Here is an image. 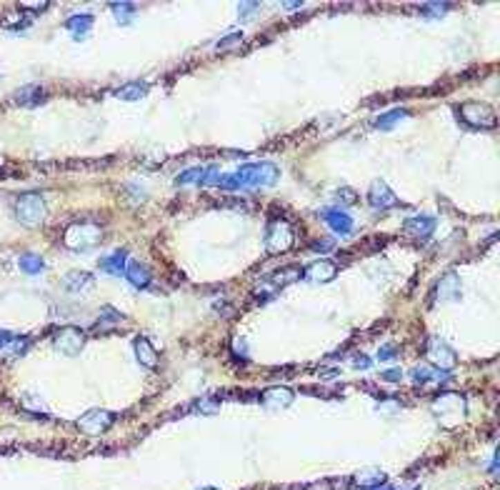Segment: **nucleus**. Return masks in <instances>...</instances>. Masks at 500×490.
I'll return each instance as SVG.
<instances>
[{
    "instance_id": "1",
    "label": "nucleus",
    "mask_w": 500,
    "mask_h": 490,
    "mask_svg": "<svg viewBox=\"0 0 500 490\" xmlns=\"http://www.w3.org/2000/svg\"><path fill=\"white\" fill-rule=\"evenodd\" d=\"M280 170L273 163H250L238 168L233 176H223V180L218 183L220 190H240V188H270L278 183Z\"/></svg>"
},
{
    "instance_id": "2",
    "label": "nucleus",
    "mask_w": 500,
    "mask_h": 490,
    "mask_svg": "<svg viewBox=\"0 0 500 490\" xmlns=\"http://www.w3.org/2000/svg\"><path fill=\"white\" fill-rule=\"evenodd\" d=\"M430 408H433V415L441 420L443 428H455V425L465 418V413H468L465 398H463L461 393H453V390L441 393V395L433 400V406Z\"/></svg>"
},
{
    "instance_id": "3",
    "label": "nucleus",
    "mask_w": 500,
    "mask_h": 490,
    "mask_svg": "<svg viewBox=\"0 0 500 490\" xmlns=\"http://www.w3.org/2000/svg\"><path fill=\"white\" fill-rule=\"evenodd\" d=\"M100 241H103V228L88 220L73 223L70 228H66V233H63V245L68 250H75V253L95 248Z\"/></svg>"
},
{
    "instance_id": "4",
    "label": "nucleus",
    "mask_w": 500,
    "mask_h": 490,
    "mask_svg": "<svg viewBox=\"0 0 500 490\" xmlns=\"http://www.w3.org/2000/svg\"><path fill=\"white\" fill-rule=\"evenodd\" d=\"M458 118L468 125V128H475V131H493L498 125V115L488 103H481V100H468V103H461L458 108Z\"/></svg>"
},
{
    "instance_id": "5",
    "label": "nucleus",
    "mask_w": 500,
    "mask_h": 490,
    "mask_svg": "<svg viewBox=\"0 0 500 490\" xmlns=\"http://www.w3.org/2000/svg\"><path fill=\"white\" fill-rule=\"evenodd\" d=\"M296 245V228L285 218L270 220L265 228V250L270 255H283Z\"/></svg>"
},
{
    "instance_id": "6",
    "label": "nucleus",
    "mask_w": 500,
    "mask_h": 490,
    "mask_svg": "<svg viewBox=\"0 0 500 490\" xmlns=\"http://www.w3.org/2000/svg\"><path fill=\"white\" fill-rule=\"evenodd\" d=\"M48 216V205L43 200L40 193H26L15 200V218H18L26 228H35L40 223L46 220Z\"/></svg>"
},
{
    "instance_id": "7",
    "label": "nucleus",
    "mask_w": 500,
    "mask_h": 490,
    "mask_svg": "<svg viewBox=\"0 0 500 490\" xmlns=\"http://www.w3.org/2000/svg\"><path fill=\"white\" fill-rule=\"evenodd\" d=\"M425 358L435 370H453L458 366V353L448 346L441 335H430L425 340Z\"/></svg>"
},
{
    "instance_id": "8",
    "label": "nucleus",
    "mask_w": 500,
    "mask_h": 490,
    "mask_svg": "<svg viewBox=\"0 0 500 490\" xmlns=\"http://www.w3.org/2000/svg\"><path fill=\"white\" fill-rule=\"evenodd\" d=\"M113 423H115V413L103 411V408H93V411L83 413V415L75 420V428H78L83 435H103Z\"/></svg>"
},
{
    "instance_id": "9",
    "label": "nucleus",
    "mask_w": 500,
    "mask_h": 490,
    "mask_svg": "<svg viewBox=\"0 0 500 490\" xmlns=\"http://www.w3.org/2000/svg\"><path fill=\"white\" fill-rule=\"evenodd\" d=\"M53 346L58 353L68 355V358H75V355L83 350V346H86V333L75 326L60 328V330L53 333Z\"/></svg>"
},
{
    "instance_id": "10",
    "label": "nucleus",
    "mask_w": 500,
    "mask_h": 490,
    "mask_svg": "<svg viewBox=\"0 0 500 490\" xmlns=\"http://www.w3.org/2000/svg\"><path fill=\"white\" fill-rule=\"evenodd\" d=\"M300 275H303L308 283H330L338 275V263L330 261V258H320V261L305 265V268L300 270Z\"/></svg>"
},
{
    "instance_id": "11",
    "label": "nucleus",
    "mask_w": 500,
    "mask_h": 490,
    "mask_svg": "<svg viewBox=\"0 0 500 490\" xmlns=\"http://www.w3.org/2000/svg\"><path fill=\"white\" fill-rule=\"evenodd\" d=\"M368 203L373 205L375 210H390V208H398L401 200H398V196H395L383 180H373L368 188Z\"/></svg>"
},
{
    "instance_id": "12",
    "label": "nucleus",
    "mask_w": 500,
    "mask_h": 490,
    "mask_svg": "<svg viewBox=\"0 0 500 490\" xmlns=\"http://www.w3.org/2000/svg\"><path fill=\"white\" fill-rule=\"evenodd\" d=\"M403 233L408 238H415V241H428L430 236L435 233V218L430 216H415L408 218V220L403 223Z\"/></svg>"
},
{
    "instance_id": "13",
    "label": "nucleus",
    "mask_w": 500,
    "mask_h": 490,
    "mask_svg": "<svg viewBox=\"0 0 500 490\" xmlns=\"http://www.w3.org/2000/svg\"><path fill=\"white\" fill-rule=\"evenodd\" d=\"M293 390L290 388H283V386H276V388H268V390H263V395H260V403H263V408H268V411H285V408L293 403Z\"/></svg>"
},
{
    "instance_id": "14",
    "label": "nucleus",
    "mask_w": 500,
    "mask_h": 490,
    "mask_svg": "<svg viewBox=\"0 0 500 490\" xmlns=\"http://www.w3.org/2000/svg\"><path fill=\"white\" fill-rule=\"evenodd\" d=\"M350 483L360 490H378L388 483V475L381 468H368V471H358L356 475L350 478Z\"/></svg>"
},
{
    "instance_id": "15",
    "label": "nucleus",
    "mask_w": 500,
    "mask_h": 490,
    "mask_svg": "<svg viewBox=\"0 0 500 490\" xmlns=\"http://www.w3.org/2000/svg\"><path fill=\"white\" fill-rule=\"evenodd\" d=\"M433 298H435V301H441V303L458 301V298H461V281H458V275H455V273L443 275L441 283L435 285V295H433Z\"/></svg>"
},
{
    "instance_id": "16",
    "label": "nucleus",
    "mask_w": 500,
    "mask_h": 490,
    "mask_svg": "<svg viewBox=\"0 0 500 490\" xmlns=\"http://www.w3.org/2000/svg\"><path fill=\"white\" fill-rule=\"evenodd\" d=\"M133 348H135V358H138L140 366L148 368V370H155V368H158V353H155L151 340L140 335V338L133 340Z\"/></svg>"
},
{
    "instance_id": "17",
    "label": "nucleus",
    "mask_w": 500,
    "mask_h": 490,
    "mask_svg": "<svg viewBox=\"0 0 500 490\" xmlns=\"http://www.w3.org/2000/svg\"><path fill=\"white\" fill-rule=\"evenodd\" d=\"M63 285L68 288V293L86 295L88 290H93V285H95V278H93L90 273H80V270H73V273L66 275Z\"/></svg>"
},
{
    "instance_id": "18",
    "label": "nucleus",
    "mask_w": 500,
    "mask_h": 490,
    "mask_svg": "<svg viewBox=\"0 0 500 490\" xmlns=\"http://www.w3.org/2000/svg\"><path fill=\"white\" fill-rule=\"evenodd\" d=\"M323 220L328 223L330 230L338 233V236H348L353 230V218L348 213H343V210H323Z\"/></svg>"
},
{
    "instance_id": "19",
    "label": "nucleus",
    "mask_w": 500,
    "mask_h": 490,
    "mask_svg": "<svg viewBox=\"0 0 500 490\" xmlns=\"http://www.w3.org/2000/svg\"><path fill=\"white\" fill-rule=\"evenodd\" d=\"M125 278H128V283H131L133 288H138V290H143V288H148L151 285V270L145 268L143 263H128V265H125Z\"/></svg>"
},
{
    "instance_id": "20",
    "label": "nucleus",
    "mask_w": 500,
    "mask_h": 490,
    "mask_svg": "<svg viewBox=\"0 0 500 490\" xmlns=\"http://www.w3.org/2000/svg\"><path fill=\"white\" fill-rule=\"evenodd\" d=\"M413 380H415V386H441L443 380H448V373H441L428 366H415Z\"/></svg>"
},
{
    "instance_id": "21",
    "label": "nucleus",
    "mask_w": 500,
    "mask_h": 490,
    "mask_svg": "<svg viewBox=\"0 0 500 490\" xmlns=\"http://www.w3.org/2000/svg\"><path fill=\"white\" fill-rule=\"evenodd\" d=\"M125 261H128V253L125 250H115L108 258H100V270L108 275H123L125 273Z\"/></svg>"
},
{
    "instance_id": "22",
    "label": "nucleus",
    "mask_w": 500,
    "mask_h": 490,
    "mask_svg": "<svg viewBox=\"0 0 500 490\" xmlns=\"http://www.w3.org/2000/svg\"><path fill=\"white\" fill-rule=\"evenodd\" d=\"M13 100L18 105H38L40 100H46V91L40 85H26V88L15 91Z\"/></svg>"
},
{
    "instance_id": "23",
    "label": "nucleus",
    "mask_w": 500,
    "mask_h": 490,
    "mask_svg": "<svg viewBox=\"0 0 500 490\" xmlns=\"http://www.w3.org/2000/svg\"><path fill=\"white\" fill-rule=\"evenodd\" d=\"M403 118H408V111L405 108H393V111L388 113H381L378 118L373 120V128H378V131H390L395 123H401Z\"/></svg>"
},
{
    "instance_id": "24",
    "label": "nucleus",
    "mask_w": 500,
    "mask_h": 490,
    "mask_svg": "<svg viewBox=\"0 0 500 490\" xmlns=\"http://www.w3.org/2000/svg\"><path fill=\"white\" fill-rule=\"evenodd\" d=\"M66 28L70 30L75 38H83L86 33H90V28H93V15L90 13H78V15H73V18H68L66 20Z\"/></svg>"
},
{
    "instance_id": "25",
    "label": "nucleus",
    "mask_w": 500,
    "mask_h": 490,
    "mask_svg": "<svg viewBox=\"0 0 500 490\" xmlns=\"http://www.w3.org/2000/svg\"><path fill=\"white\" fill-rule=\"evenodd\" d=\"M145 93H148V85L145 83H125V85H120L118 91H115V98H120V100H128V103H133V100H140V98H145Z\"/></svg>"
},
{
    "instance_id": "26",
    "label": "nucleus",
    "mask_w": 500,
    "mask_h": 490,
    "mask_svg": "<svg viewBox=\"0 0 500 490\" xmlns=\"http://www.w3.org/2000/svg\"><path fill=\"white\" fill-rule=\"evenodd\" d=\"M28 346H30V338H15L13 335L6 346L0 348V358H18V355L26 353Z\"/></svg>"
},
{
    "instance_id": "27",
    "label": "nucleus",
    "mask_w": 500,
    "mask_h": 490,
    "mask_svg": "<svg viewBox=\"0 0 500 490\" xmlns=\"http://www.w3.org/2000/svg\"><path fill=\"white\" fill-rule=\"evenodd\" d=\"M298 278H300V268L290 265V268L276 270V273L270 275V285H273V288H285V285H290V283H296Z\"/></svg>"
},
{
    "instance_id": "28",
    "label": "nucleus",
    "mask_w": 500,
    "mask_h": 490,
    "mask_svg": "<svg viewBox=\"0 0 500 490\" xmlns=\"http://www.w3.org/2000/svg\"><path fill=\"white\" fill-rule=\"evenodd\" d=\"M43 268H46V263H43V258L35 253H26L20 255V270L28 275H38L43 273Z\"/></svg>"
},
{
    "instance_id": "29",
    "label": "nucleus",
    "mask_w": 500,
    "mask_h": 490,
    "mask_svg": "<svg viewBox=\"0 0 500 490\" xmlns=\"http://www.w3.org/2000/svg\"><path fill=\"white\" fill-rule=\"evenodd\" d=\"M110 10L120 26H128V23L135 18V6H133V3H110Z\"/></svg>"
},
{
    "instance_id": "30",
    "label": "nucleus",
    "mask_w": 500,
    "mask_h": 490,
    "mask_svg": "<svg viewBox=\"0 0 500 490\" xmlns=\"http://www.w3.org/2000/svg\"><path fill=\"white\" fill-rule=\"evenodd\" d=\"M120 321H125L123 315H120L115 308L106 305V308H103V313H100L98 323H95V330H108V328L115 326V323H120Z\"/></svg>"
},
{
    "instance_id": "31",
    "label": "nucleus",
    "mask_w": 500,
    "mask_h": 490,
    "mask_svg": "<svg viewBox=\"0 0 500 490\" xmlns=\"http://www.w3.org/2000/svg\"><path fill=\"white\" fill-rule=\"evenodd\" d=\"M205 173H208V168H191V170H185V173H180V176L175 178V183L178 185H191V183L203 185Z\"/></svg>"
},
{
    "instance_id": "32",
    "label": "nucleus",
    "mask_w": 500,
    "mask_h": 490,
    "mask_svg": "<svg viewBox=\"0 0 500 490\" xmlns=\"http://www.w3.org/2000/svg\"><path fill=\"white\" fill-rule=\"evenodd\" d=\"M398 350H401V348L395 346V343H385V346H381V350H378V360L385 363V360L398 358Z\"/></svg>"
},
{
    "instance_id": "33",
    "label": "nucleus",
    "mask_w": 500,
    "mask_h": 490,
    "mask_svg": "<svg viewBox=\"0 0 500 490\" xmlns=\"http://www.w3.org/2000/svg\"><path fill=\"white\" fill-rule=\"evenodd\" d=\"M195 408L198 411H203L205 415H213V413L218 411V400L215 398H203V400H198Z\"/></svg>"
},
{
    "instance_id": "34",
    "label": "nucleus",
    "mask_w": 500,
    "mask_h": 490,
    "mask_svg": "<svg viewBox=\"0 0 500 490\" xmlns=\"http://www.w3.org/2000/svg\"><path fill=\"white\" fill-rule=\"evenodd\" d=\"M338 200H343V203L353 205V203H358V196H356V193H353L350 188H340V190H338Z\"/></svg>"
},
{
    "instance_id": "35",
    "label": "nucleus",
    "mask_w": 500,
    "mask_h": 490,
    "mask_svg": "<svg viewBox=\"0 0 500 490\" xmlns=\"http://www.w3.org/2000/svg\"><path fill=\"white\" fill-rule=\"evenodd\" d=\"M238 10H240V18H253V10H260V3H240Z\"/></svg>"
},
{
    "instance_id": "36",
    "label": "nucleus",
    "mask_w": 500,
    "mask_h": 490,
    "mask_svg": "<svg viewBox=\"0 0 500 490\" xmlns=\"http://www.w3.org/2000/svg\"><path fill=\"white\" fill-rule=\"evenodd\" d=\"M381 378L388 380V383H401V380H403V373L398 370V368H390V370L381 373Z\"/></svg>"
},
{
    "instance_id": "37",
    "label": "nucleus",
    "mask_w": 500,
    "mask_h": 490,
    "mask_svg": "<svg viewBox=\"0 0 500 490\" xmlns=\"http://www.w3.org/2000/svg\"><path fill=\"white\" fill-rule=\"evenodd\" d=\"M238 40H243V33H235V35H231V38L220 40V43H218V50H225V48L233 46V43H238Z\"/></svg>"
},
{
    "instance_id": "38",
    "label": "nucleus",
    "mask_w": 500,
    "mask_h": 490,
    "mask_svg": "<svg viewBox=\"0 0 500 490\" xmlns=\"http://www.w3.org/2000/svg\"><path fill=\"white\" fill-rule=\"evenodd\" d=\"M353 366L363 368V370H365V368L370 366V358H365V355H356V358H353Z\"/></svg>"
},
{
    "instance_id": "39",
    "label": "nucleus",
    "mask_w": 500,
    "mask_h": 490,
    "mask_svg": "<svg viewBox=\"0 0 500 490\" xmlns=\"http://www.w3.org/2000/svg\"><path fill=\"white\" fill-rule=\"evenodd\" d=\"M310 248H313V250H330V248H333V243H330V241H318V243H313Z\"/></svg>"
},
{
    "instance_id": "40",
    "label": "nucleus",
    "mask_w": 500,
    "mask_h": 490,
    "mask_svg": "<svg viewBox=\"0 0 500 490\" xmlns=\"http://www.w3.org/2000/svg\"><path fill=\"white\" fill-rule=\"evenodd\" d=\"M23 8H33V10H46L48 3H23Z\"/></svg>"
},
{
    "instance_id": "41",
    "label": "nucleus",
    "mask_w": 500,
    "mask_h": 490,
    "mask_svg": "<svg viewBox=\"0 0 500 490\" xmlns=\"http://www.w3.org/2000/svg\"><path fill=\"white\" fill-rule=\"evenodd\" d=\"M10 338H13V333H8V330H0V348L6 346V343H8Z\"/></svg>"
},
{
    "instance_id": "42",
    "label": "nucleus",
    "mask_w": 500,
    "mask_h": 490,
    "mask_svg": "<svg viewBox=\"0 0 500 490\" xmlns=\"http://www.w3.org/2000/svg\"><path fill=\"white\" fill-rule=\"evenodd\" d=\"M200 490H218V488H200Z\"/></svg>"
}]
</instances>
